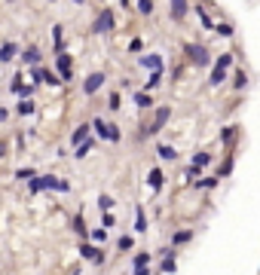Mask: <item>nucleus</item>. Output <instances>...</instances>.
<instances>
[{
    "label": "nucleus",
    "instance_id": "obj_50",
    "mask_svg": "<svg viewBox=\"0 0 260 275\" xmlns=\"http://www.w3.org/2000/svg\"><path fill=\"white\" fill-rule=\"evenodd\" d=\"M49 3H55V0H49Z\"/></svg>",
    "mask_w": 260,
    "mask_h": 275
},
{
    "label": "nucleus",
    "instance_id": "obj_25",
    "mask_svg": "<svg viewBox=\"0 0 260 275\" xmlns=\"http://www.w3.org/2000/svg\"><path fill=\"white\" fill-rule=\"evenodd\" d=\"M89 125H92V129L98 132V138H104V141H107V122L104 119H101V117H95L92 122H89Z\"/></svg>",
    "mask_w": 260,
    "mask_h": 275
},
{
    "label": "nucleus",
    "instance_id": "obj_10",
    "mask_svg": "<svg viewBox=\"0 0 260 275\" xmlns=\"http://www.w3.org/2000/svg\"><path fill=\"white\" fill-rule=\"evenodd\" d=\"M236 138H239V125H227V129H220V144L227 147V150L236 144Z\"/></svg>",
    "mask_w": 260,
    "mask_h": 275
},
{
    "label": "nucleus",
    "instance_id": "obj_6",
    "mask_svg": "<svg viewBox=\"0 0 260 275\" xmlns=\"http://www.w3.org/2000/svg\"><path fill=\"white\" fill-rule=\"evenodd\" d=\"M187 13H190L187 0H168V16H172V21H184Z\"/></svg>",
    "mask_w": 260,
    "mask_h": 275
},
{
    "label": "nucleus",
    "instance_id": "obj_22",
    "mask_svg": "<svg viewBox=\"0 0 260 275\" xmlns=\"http://www.w3.org/2000/svg\"><path fill=\"white\" fill-rule=\"evenodd\" d=\"M245 86H248V74H245V71H236V74H233V89L242 92Z\"/></svg>",
    "mask_w": 260,
    "mask_h": 275
},
{
    "label": "nucleus",
    "instance_id": "obj_33",
    "mask_svg": "<svg viewBox=\"0 0 260 275\" xmlns=\"http://www.w3.org/2000/svg\"><path fill=\"white\" fill-rule=\"evenodd\" d=\"M233 59H236L233 52H223V55H220V59L214 61V64H218V67H223V71H230V64H233Z\"/></svg>",
    "mask_w": 260,
    "mask_h": 275
},
{
    "label": "nucleus",
    "instance_id": "obj_34",
    "mask_svg": "<svg viewBox=\"0 0 260 275\" xmlns=\"http://www.w3.org/2000/svg\"><path fill=\"white\" fill-rule=\"evenodd\" d=\"M132 266H150V254H147V251H141V254H135Z\"/></svg>",
    "mask_w": 260,
    "mask_h": 275
},
{
    "label": "nucleus",
    "instance_id": "obj_35",
    "mask_svg": "<svg viewBox=\"0 0 260 275\" xmlns=\"http://www.w3.org/2000/svg\"><path fill=\"white\" fill-rule=\"evenodd\" d=\"M138 13L141 16H153V0H138Z\"/></svg>",
    "mask_w": 260,
    "mask_h": 275
},
{
    "label": "nucleus",
    "instance_id": "obj_17",
    "mask_svg": "<svg viewBox=\"0 0 260 275\" xmlns=\"http://www.w3.org/2000/svg\"><path fill=\"white\" fill-rule=\"evenodd\" d=\"M135 104H138L141 110H150V107H153V98H150V92H135Z\"/></svg>",
    "mask_w": 260,
    "mask_h": 275
},
{
    "label": "nucleus",
    "instance_id": "obj_31",
    "mask_svg": "<svg viewBox=\"0 0 260 275\" xmlns=\"http://www.w3.org/2000/svg\"><path fill=\"white\" fill-rule=\"evenodd\" d=\"M74 233L80 236V238H86V236H89V229H86V223H83V217H80V214L74 217Z\"/></svg>",
    "mask_w": 260,
    "mask_h": 275
},
{
    "label": "nucleus",
    "instance_id": "obj_39",
    "mask_svg": "<svg viewBox=\"0 0 260 275\" xmlns=\"http://www.w3.org/2000/svg\"><path fill=\"white\" fill-rule=\"evenodd\" d=\"M107 107L110 110H120L122 104H120V92H110V98H107Z\"/></svg>",
    "mask_w": 260,
    "mask_h": 275
},
{
    "label": "nucleus",
    "instance_id": "obj_37",
    "mask_svg": "<svg viewBox=\"0 0 260 275\" xmlns=\"http://www.w3.org/2000/svg\"><path fill=\"white\" fill-rule=\"evenodd\" d=\"M31 177H37V171H34V168H21V171H16V180H31Z\"/></svg>",
    "mask_w": 260,
    "mask_h": 275
},
{
    "label": "nucleus",
    "instance_id": "obj_48",
    "mask_svg": "<svg viewBox=\"0 0 260 275\" xmlns=\"http://www.w3.org/2000/svg\"><path fill=\"white\" fill-rule=\"evenodd\" d=\"M120 6H122V9H129L132 3H129V0H120Z\"/></svg>",
    "mask_w": 260,
    "mask_h": 275
},
{
    "label": "nucleus",
    "instance_id": "obj_16",
    "mask_svg": "<svg viewBox=\"0 0 260 275\" xmlns=\"http://www.w3.org/2000/svg\"><path fill=\"white\" fill-rule=\"evenodd\" d=\"M34 110H37V104H34L31 98H21L19 104H16V113H19V117H31Z\"/></svg>",
    "mask_w": 260,
    "mask_h": 275
},
{
    "label": "nucleus",
    "instance_id": "obj_9",
    "mask_svg": "<svg viewBox=\"0 0 260 275\" xmlns=\"http://www.w3.org/2000/svg\"><path fill=\"white\" fill-rule=\"evenodd\" d=\"M19 52H21V49H19L13 40H3V43H0V61H3V64H9Z\"/></svg>",
    "mask_w": 260,
    "mask_h": 275
},
{
    "label": "nucleus",
    "instance_id": "obj_11",
    "mask_svg": "<svg viewBox=\"0 0 260 275\" xmlns=\"http://www.w3.org/2000/svg\"><path fill=\"white\" fill-rule=\"evenodd\" d=\"M89 132H92V125H89V122L77 125V129H74V135H71V144H74V147H77V144H83L86 138H89Z\"/></svg>",
    "mask_w": 260,
    "mask_h": 275
},
{
    "label": "nucleus",
    "instance_id": "obj_21",
    "mask_svg": "<svg viewBox=\"0 0 260 275\" xmlns=\"http://www.w3.org/2000/svg\"><path fill=\"white\" fill-rule=\"evenodd\" d=\"M190 238H193V229H180V233L172 236V248H175V245H187Z\"/></svg>",
    "mask_w": 260,
    "mask_h": 275
},
{
    "label": "nucleus",
    "instance_id": "obj_18",
    "mask_svg": "<svg viewBox=\"0 0 260 275\" xmlns=\"http://www.w3.org/2000/svg\"><path fill=\"white\" fill-rule=\"evenodd\" d=\"M218 183H220V177L214 175V177H199V180H193V187L196 190H211V187H218Z\"/></svg>",
    "mask_w": 260,
    "mask_h": 275
},
{
    "label": "nucleus",
    "instance_id": "obj_7",
    "mask_svg": "<svg viewBox=\"0 0 260 275\" xmlns=\"http://www.w3.org/2000/svg\"><path fill=\"white\" fill-rule=\"evenodd\" d=\"M80 254H83L86 260H92L95 266H101V263L107 260V257H104V251H101V248H95V245H89V242H83V245H80Z\"/></svg>",
    "mask_w": 260,
    "mask_h": 275
},
{
    "label": "nucleus",
    "instance_id": "obj_14",
    "mask_svg": "<svg viewBox=\"0 0 260 275\" xmlns=\"http://www.w3.org/2000/svg\"><path fill=\"white\" fill-rule=\"evenodd\" d=\"M92 147H95V138H86L83 144H77V147H74V156H77V159H86Z\"/></svg>",
    "mask_w": 260,
    "mask_h": 275
},
{
    "label": "nucleus",
    "instance_id": "obj_30",
    "mask_svg": "<svg viewBox=\"0 0 260 275\" xmlns=\"http://www.w3.org/2000/svg\"><path fill=\"white\" fill-rule=\"evenodd\" d=\"M120 138H122V132H120V125H114V122H107V141H110V144H117Z\"/></svg>",
    "mask_w": 260,
    "mask_h": 275
},
{
    "label": "nucleus",
    "instance_id": "obj_36",
    "mask_svg": "<svg viewBox=\"0 0 260 275\" xmlns=\"http://www.w3.org/2000/svg\"><path fill=\"white\" fill-rule=\"evenodd\" d=\"M43 83H49V86H61V79H59V74H52L49 67H46V74H43Z\"/></svg>",
    "mask_w": 260,
    "mask_h": 275
},
{
    "label": "nucleus",
    "instance_id": "obj_26",
    "mask_svg": "<svg viewBox=\"0 0 260 275\" xmlns=\"http://www.w3.org/2000/svg\"><path fill=\"white\" fill-rule=\"evenodd\" d=\"M223 79H227V71H223V67H218V64H214V71H211V79H208V83H211V86H220Z\"/></svg>",
    "mask_w": 260,
    "mask_h": 275
},
{
    "label": "nucleus",
    "instance_id": "obj_4",
    "mask_svg": "<svg viewBox=\"0 0 260 275\" xmlns=\"http://www.w3.org/2000/svg\"><path fill=\"white\" fill-rule=\"evenodd\" d=\"M55 67H59V79H61V83H71V79H74V59L67 52L55 55Z\"/></svg>",
    "mask_w": 260,
    "mask_h": 275
},
{
    "label": "nucleus",
    "instance_id": "obj_13",
    "mask_svg": "<svg viewBox=\"0 0 260 275\" xmlns=\"http://www.w3.org/2000/svg\"><path fill=\"white\" fill-rule=\"evenodd\" d=\"M147 183H150L153 190H162V183H165L162 168H150V175H147Z\"/></svg>",
    "mask_w": 260,
    "mask_h": 275
},
{
    "label": "nucleus",
    "instance_id": "obj_44",
    "mask_svg": "<svg viewBox=\"0 0 260 275\" xmlns=\"http://www.w3.org/2000/svg\"><path fill=\"white\" fill-rule=\"evenodd\" d=\"M141 46H144V43H141V40H138V37H135V40H132V43H129V52H141Z\"/></svg>",
    "mask_w": 260,
    "mask_h": 275
},
{
    "label": "nucleus",
    "instance_id": "obj_49",
    "mask_svg": "<svg viewBox=\"0 0 260 275\" xmlns=\"http://www.w3.org/2000/svg\"><path fill=\"white\" fill-rule=\"evenodd\" d=\"M71 3H77V6H83V3H86V0H71Z\"/></svg>",
    "mask_w": 260,
    "mask_h": 275
},
{
    "label": "nucleus",
    "instance_id": "obj_42",
    "mask_svg": "<svg viewBox=\"0 0 260 275\" xmlns=\"http://www.w3.org/2000/svg\"><path fill=\"white\" fill-rule=\"evenodd\" d=\"M89 236H92V242H104V238H107V229H92Z\"/></svg>",
    "mask_w": 260,
    "mask_h": 275
},
{
    "label": "nucleus",
    "instance_id": "obj_43",
    "mask_svg": "<svg viewBox=\"0 0 260 275\" xmlns=\"http://www.w3.org/2000/svg\"><path fill=\"white\" fill-rule=\"evenodd\" d=\"M199 175H202V168H196V165L187 168V177H190V180H199Z\"/></svg>",
    "mask_w": 260,
    "mask_h": 275
},
{
    "label": "nucleus",
    "instance_id": "obj_3",
    "mask_svg": "<svg viewBox=\"0 0 260 275\" xmlns=\"http://www.w3.org/2000/svg\"><path fill=\"white\" fill-rule=\"evenodd\" d=\"M114 25H117L114 9H110V6H104V9H101V13L95 16V21H92V31H95V34H110V31H114Z\"/></svg>",
    "mask_w": 260,
    "mask_h": 275
},
{
    "label": "nucleus",
    "instance_id": "obj_5",
    "mask_svg": "<svg viewBox=\"0 0 260 275\" xmlns=\"http://www.w3.org/2000/svg\"><path fill=\"white\" fill-rule=\"evenodd\" d=\"M104 74H101V71H95V74H89L86 79H83V95H95V92L101 89V86H104Z\"/></svg>",
    "mask_w": 260,
    "mask_h": 275
},
{
    "label": "nucleus",
    "instance_id": "obj_20",
    "mask_svg": "<svg viewBox=\"0 0 260 275\" xmlns=\"http://www.w3.org/2000/svg\"><path fill=\"white\" fill-rule=\"evenodd\" d=\"M233 165H236V159H233V153H227V159H223V165L218 168V177H230V175H233Z\"/></svg>",
    "mask_w": 260,
    "mask_h": 275
},
{
    "label": "nucleus",
    "instance_id": "obj_47",
    "mask_svg": "<svg viewBox=\"0 0 260 275\" xmlns=\"http://www.w3.org/2000/svg\"><path fill=\"white\" fill-rule=\"evenodd\" d=\"M6 119H9V110H6V107H0V122H6Z\"/></svg>",
    "mask_w": 260,
    "mask_h": 275
},
{
    "label": "nucleus",
    "instance_id": "obj_12",
    "mask_svg": "<svg viewBox=\"0 0 260 275\" xmlns=\"http://www.w3.org/2000/svg\"><path fill=\"white\" fill-rule=\"evenodd\" d=\"M141 67H147V71H162V55H141Z\"/></svg>",
    "mask_w": 260,
    "mask_h": 275
},
{
    "label": "nucleus",
    "instance_id": "obj_1",
    "mask_svg": "<svg viewBox=\"0 0 260 275\" xmlns=\"http://www.w3.org/2000/svg\"><path fill=\"white\" fill-rule=\"evenodd\" d=\"M184 55H187V61L196 64V67L211 64V52H208V46H202V43H184Z\"/></svg>",
    "mask_w": 260,
    "mask_h": 275
},
{
    "label": "nucleus",
    "instance_id": "obj_23",
    "mask_svg": "<svg viewBox=\"0 0 260 275\" xmlns=\"http://www.w3.org/2000/svg\"><path fill=\"white\" fill-rule=\"evenodd\" d=\"M162 83V71H150V77H147V83H144V89L150 92V89H156Z\"/></svg>",
    "mask_w": 260,
    "mask_h": 275
},
{
    "label": "nucleus",
    "instance_id": "obj_45",
    "mask_svg": "<svg viewBox=\"0 0 260 275\" xmlns=\"http://www.w3.org/2000/svg\"><path fill=\"white\" fill-rule=\"evenodd\" d=\"M6 150H9V144H6V138H0V159L6 156Z\"/></svg>",
    "mask_w": 260,
    "mask_h": 275
},
{
    "label": "nucleus",
    "instance_id": "obj_15",
    "mask_svg": "<svg viewBox=\"0 0 260 275\" xmlns=\"http://www.w3.org/2000/svg\"><path fill=\"white\" fill-rule=\"evenodd\" d=\"M52 40H55V55L64 52V28L61 25H52Z\"/></svg>",
    "mask_w": 260,
    "mask_h": 275
},
{
    "label": "nucleus",
    "instance_id": "obj_27",
    "mask_svg": "<svg viewBox=\"0 0 260 275\" xmlns=\"http://www.w3.org/2000/svg\"><path fill=\"white\" fill-rule=\"evenodd\" d=\"M214 34H220V37H233V25H230V21H218V25H214Z\"/></svg>",
    "mask_w": 260,
    "mask_h": 275
},
{
    "label": "nucleus",
    "instance_id": "obj_38",
    "mask_svg": "<svg viewBox=\"0 0 260 275\" xmlns=\"http://www.w3.org/2000/svg\"><path fill=\"white\" fill-rule=\"evenodd\" d=\"M110 226H117V217L110 211H104V217H101V229H110Z\"/></svg>",
    "mask_w": 260,
    "mask_h": 275
},
{
    "label": "nucleus",
    "instance_id": "obj_32",
    "mask_svg": "<svg viewBox=\"0 0 260 275\" xmlns=\"http://www.w3.org/2000/svg\"><path fill=\"white\" fill-rule=\"evenodd\" d=\"M196 16H199V21H202L205 28H214V21H211V16H208V9H205V6H196Z\"/></svg>",
    "mask_w": 260,
    "mask_h": 275
},
{
    "label": "nucleus",
    "instance_id": "obj_2",
    "mask_svg": "<svg viewBox=\"0 0 260 275\" xmlns=\"http://www.w3.org/2000/svg\"><path fill=\"white\" fill-rule=\"evenodd\" d=\"M168 119H172V110H168V107H160V110H156L153 113V122L150 125H141V141H144V138H150V135H156V132H162V125L168 122Z\"/></svg>",
    "mask_w": 260,
    "mask_h": 275
},
{
    "label": "nucleus",
    "instance_id": "obj_41",
    "mask_svg": "<svg viewBox=\"0 0 260 275\" xmlns=\"http://www.w3.org/2000/svg\"><path fill=\"white\" fill-rule=\"evenodd\" d=\"M98 205H101V211H110V208H114V199H110V196H98Z\"/></svg>",
    "mask_w": 260,
    "mask_h": 275
},
{
    "label": "nucleus",
    "instance_id": "obj_46",
    "mask_svg": "<svg viewBox=\"0 0 260 275\" xmlns=\"http://www.w3.org/2000/svg\"><path fill=\"white\" fill-rule=\"evenodd\" d=\"M132 275H150V266H135Z\"/></svg>",
    "mask_w": 260,
    "mask_h": 275
},
{
    "label": "nucleus",
    "instance_id": "obj_40",
    "mask_svg": "<svg viewBox=\"0 0 260 275\" xmlns=\"http://www.w3.org/2000/svg\"><path fill=\"white\" fill-rule=\"evenodd\" d=\"M132 245H135V242H132V236H122L120 242H117V248H120V251H132Z\"/></svg>",
    "mask_w": 260,
    "mask_h": 275
},
{
    "label": "nucleus",
    "instance_id": "obj_24",
    "mask_svg": "<svg viewBox=\"0 0 260 275\" xmlns=\"http://www.w3.org/2000/svg\"><path fill=\"white\" fill-rule=\"evenodd\" d=\"M135 233H147V217H144V208L135 211Z\"/></svg>",
    "mask_w": 260,
    "mask_h": 275
},
{
    "label": "nucleus",
    "instance_id": "obj_19",
    "mask_svg": "<svg viewBox=\"0 0 260 275\" xmlns=\"http://www.w3.org/2000/svg\"><path fill=\"white\" fill-rule=\"evenodd\" d=\"M156 153H160V159H165V162H175V159H178L172 144H160V150H156Z\"/></svg>",
    "mask_w": 260,
    "mask_h": 275
},
{
    "label": "nucleus",
    "instance_id": "obj_8",
    "mask_svg": "<svg viewBox=\"0 0 260 275\" xmlns=\"http://www.w3.org/2000/svg\"><path fill=\"white\" fill-rule=\"evenodd\" d=\"M19 55H21V61H25V64H31V67L43 61V52H40V46H25V49H21Z\"/></svg>",
    "mask_w": 260,
    "mask_h": 275
},
{
    "label": "nucleus",
    "instance_id": "obj_29",
    "mask_svg": "<svg viewBox=\"0 0 260 275\" xmlns=\"http://www.w3.org/2000/svg\"><path fill=\"white\" fill-rule=\"evenodd\" d=\"M178 269V263H175V254L172 257H162V266H160V272H165V275H172Z\"/></svg>",
    "mask_w": 260,
    "mask_h": 275
},
{
    "label": "nucleus",
    "instance_id": "obj_28",
    "mask_svg": "<svg viewBox=\"0 0 260 275\" xmlns=\"http://www.w3.org/2000/svg\"><path fill=\"white\" fill-rule=\"evenodd\" d=\"M211 162V153H193V162L190 165H196V168H205Z\"/></svg>",
    "mask_w": 260,
    "mask_h": 275
}]
</instances>
